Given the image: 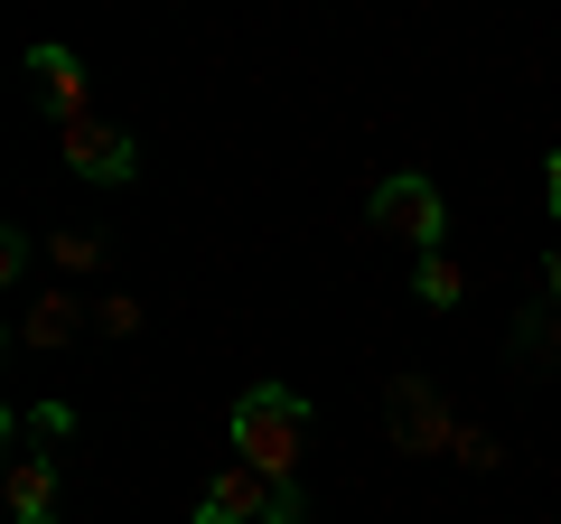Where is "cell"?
Listing matches in <instances>:
<instances>
[{
    "instance_id": "cell-1",
    "label": "cell",
    "mask_w": 561,
    "mask_h": 524,
    "mask_svg": "<svg viewBox=\"0 0 561 524\" xmlns=\"http://www.w3.org/2000/svg\"><path fill=\"white\" fill-rule=\"evenodd\" d=\"M300 449H309V394H290V384H253V394L234 403V459L262 468L272 487H290Z\"/></svg>"
},
{
    "instance_id": "cell-2",
    "label": "cell",
    "mask_w": 561,
    "mask_h": 524,
    "mask_svg": "<svg viewBox=\"0 0 561 524\" xmlns=\"http://www.w3.org/2000/svg\"><path fill=\"white\" fill-rule=\"evenodd\" d=\"M375 225H383V235H402L412 253H440L449 206H440V187H431V179H383L375 187Z\"/></svg>"
},
{
    "instance_id": "cell-3",
    "label": "cell",
    "mask_w": 561,
    "mask_h": 524,
    "mask_svg": "<svg viewBox=\"0 0 561 524\" xmlns=\"http://www.w3.org/2000/svg\"><path fill=\"white\" fill-rule=\"evenodd\" d=\"M272 505H280V487L243 459L206 468V487H197V524H272Z\"/></svg>"
},
{
    "instance_id": "cell-4",
    "label": "cell",
    "mask_w": 561,
    "mask_h": 524,
    "mask_svg": "<svg viewBox=\"0 0 561 524\" xmlns=\"http://www.w3.org/2000/svg\"><path fill=\"white\" fill-rule=\"evenodd\" d=\"M66 169L76 179H94V187H131V169H140V150H131V132L122 122H66Z\"/></svg>"
},
{
    "instance_id": "cell-5",
    "label": "cell",
    "mask_w": 561,
    "mask_h": 524,
    "mask_svg": "<svg viewBox=\"0 0 561 524\" xmlns=\"http://www.w3.org/2000/svg\"><path fill=\"white\" fill-rule=\"evenodd\" d=\"M393 441L402 449H459V422L421 394V375H393Z\"/></svg>"
},
{
    "instance_id": "cell-6",
    "label": "cell",
    "mask_w": 561,
    "mask_h": 524,
    "mask_svg": "<svg viewBox=\"0 0 561 524\" xmlns=\"http://www.w3.org/2000/svg\"><path fill=\"white\" fill-rule=\"evenodd\" d=\"M10 524H57V459L47 449L10 459Z\"/></svg>"
},
{
    "instance_id": "cell-7",
    "label": "cell",
    "mask_w": 561,
    "mask_h": 524,
    "mask_svg": "<svg viewBox=\"0 0 561 524\" xmlns=\"http://www.w3.org/2000/svg\"><path fill=\"white\" fill-rule=\"evenodd\" d=\"M28 76H38V94L57 103V122H84V66H76V47H28Z\"/></svg>"
},
{
    "instance_id": "cell-8",
    "label": "cell",
    "mask_w": 561,
    "mask_h": 524,
    "mask_svg": "<svg viewBox=\"0 0 561 524\" xmlns=\"http://www.w3.org/2000/svg\"><path fill=\"white\" fill-rule=\"evenodd\" d=\"M76 319H84L76 291H38V300L20 309V346H66V338H76Z\"/></svg>"
},
{
    "instance_id": "cell-9",
    "label": "cell",
    "mask_w": 561,
    "mask_h": 524,
    "mask_svg": "<svg viewBox=\"0 0 561 524\" xmlns=\"http://www.w3.org/2000/svg\"><path fill=\"white\" fill-rule=\"evenodd\" d=\"M459 262H449V253H421L412 262V300H431V309H459Z\"/></svg>"
},
{
    "instance_id": "cell-10",
    "label": "cell",
    "mask_w": 561,
    "mask_h": 524,
    "mask_svg": "<svg viewBox=\"0 0 561 524\" xmlns=\"http://www.w3.org/2000/svg\"><path fill=\"white\" fill-rule=\"evenodd\" d=\"M20 431H38V441H66V431H76V412H66V403H38Z\"/></svg>"
},
{
    "instance_id": "cell-11",
    "label": "cell",
    "mask_w": 561,
    "mask_h": 524,
    "mask_svg": "<svg viewBox=\"0 0 561 524\" xmlns=\"http://www.w3.org/2000/svg\"><path fill=\"white\" fill-rule=\"evenodd\" d=\"M94 253H103L94 235H57V262H66V272H84V262H94Z\"/></svg>"
},
{
    "instance_id": "cell-12",
    "label": "cell",
    "mask_w": 561,
    "mask_h": 524,
    "mask_svg": "<svg viewBox=\"0 0 561 524\" xmlns=\"http://www.w3.org/2000/svg\"><path fill=\"white\" fill-rule=\"evenodd\" d=\"M94 319H103V328H113V338H131V328H140V300H103V309H94Z\"/></svg>"
},
{
    "instance_id": "cell-13",
    "label": "cell",
    "mask_w": 561,
    "mask_h": 524,
    "mask_svg": "<svg viewBox=\"0 0 561 524\" xmlns=\"http://www.w3.org/2000/svg\"><path fill=\"white\" fill-rule=\"evenodd\" d=\"M542 197H552V225H561V150L542 160Z\"/></svg>"
},
{
    "instance_id": "cell-14",
    "label": "cell",
    "mask_w": 561,
    "mask_h": 524,
    "mask_svg": "<svg viewBox=\"0 0 561 524\" xmlns=\"http://www.w3.org/2000/svg\"><path fill=\"white\" fill-rule=\"evenodd\" d=\"M542 282H552V309H561V253H552V272H542Z\"/></svg>"
}]
</instances>
